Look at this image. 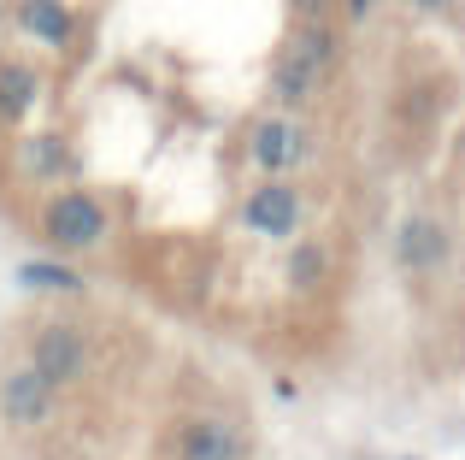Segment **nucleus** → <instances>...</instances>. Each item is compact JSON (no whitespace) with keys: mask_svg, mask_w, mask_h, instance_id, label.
I'll return each instance as SVG.
<instances>
[{"mask_svg":"<svg viewBox=\"0 0 465 460\" xmlns=\"http://www.w3.org/2000/svg\"><path fill=\"white\" fill-rule=\"evenodd\" d=\"M419 6H430V12H436V6H448V0H419Z\"/></svg>","mask_w":465,"mask_h":460,"instance_id":"15","label":"nucleus"},{"mask_svg":"<svg viewBox=\"0 0 465 460\" xmlns=\"http://www.w3.org/2000/svg\"><path fill=\"white\" fill-rule=\"evenodd\" d=\"M18 284H24V289H59V295H77L83 277H77V272H65V265L30 260V265H18Z\"/></svg>","mask_w":465,"mask_h":460,"instance_id":"11","label":"nucleus"},{"mask_svg":"<svg viewBox=\"0 0 465 460\" xmlns=\"http://www.w3.org/2000/svg\"><path fill=\"white\" fill-rule=\"evenodd\" d=\"M248 160L260 165L265 177H277V172H289V165H307L312 142H307V130H295L289 118H260V125H253V142H248Z\"/></svg>","mask_w":465,"mask_h":460,"instance_id":"3","label":"nucleus"},{"mask_svg":"<svg viewBox=\"0 0 465 460\" xmlns=\"http://www.w3.org/2000/svg\"><path fill=\"white\" fill-rule=\"evenodd\" d=\"M248 225L260 230V236H289V230L301 225V195L289 184H277V177H272V184H260L248 195Z\"/></svg>","mask_w":465,"mask_h":460,"instance_id":"7","label":"nucleus"},{"mask_svg":"<svg viewBox=\"0 0 465 460\" xmlns=\"http://www.w3.org/2000/svg\"><path fill=\"white\" fill-rule=\"evenodd\" d=\"M365 6H371V0H348V12H353V18H365Z\"/></svg>","mask_w":465,"mask_h":460,"instance_id":"14","label":"nucleus"},{"mask_svg":"<svg viewBox=\"0 0 465 460\" xmlns=\"http://www.w3.org/2000/svg\"><path fill=\"white\" fill-rule=\"evenodd\" d=\"M324 59H330V35L301 30L295 42H289V54L277 59V71H272L277 95H283V101H307L318 89V77H324Z\"/></svg>","mask_w":465,"mask_h":460,"instance_id":"2","label":"nucleus"},{"mask_svg":"<svg viewBox=\"0 0 465 460\" xmlns=\"http://www.w3.org/2000/svg\"><path fill=\"white\" fill-rule=\"evenodd\" d=\"M312 277H324V254H318V248H295V289H307Z\"/></svg>","mask_w":465,"mask_h":460,"instance_id":"13","label":"nucleus"},{"mask_svg":"<svg viewBox=\"0 0 465 460\" xmlns=\"http://www.w3.org/2000/svg\"><path fill=\"white\" fill-rule=\"evenodd\" d=\"M35 65H18V59H0V118L6 125H18L24 113L35 106Z\"/></svg>","mask_w":465,"mask_h":460,"instance_id":"9","label":"nucleus"},{"mask_svg":"<svg viewBox=\"0 0 465 460\" xmlns=\"http://www.w3.org/2000/svg\"><path fill=\"white\" fill-rule=\"evenodd\" d=\"M24 165H30V172H42V177H54V172H65V142L59 136H35L30 148H24Z\"/></svg>","mask_w":465,"mask_h":460,"instance_id":"12","label":"nucleus"},{"mask_svg":"<svg viewBox=\"0 0 465 460\" xmlns=\"http://www.w3.org/2000/svg\"><path fill=\"white\" fill-rule=\"evenodd\" d=\"M0 414H6L12 425H24V431L42 425V419L54 414V384H47L35 366H18L6 384H0Z\"/></svg>","mask_w":465,"mask_h":460,"instance_id":"6","label":"nucleus"},{"mask_svg":"<svg viewBox=\"0 0 465 460\" xmlns=\"http://www.w3.org/2000/svg\"><path fill=\"white\" fill-rule=\"evenodd\" d=\"M395 254H401V265H407V272H436V265L454 254V236H448L442 219L412 213V219L401 225V236H395Z\"/></svg>","mask_w":465,"mask_h":460,"instance_id":"5","label":"nucleus"},{"mask_svg":"<svg viewBox=\"0 0 465 460\" xmlns=\"http://www.w3.org/2000/svg\"><path fill=\"white\" fill-rule=\"evenodd\" d=\"M18 30L35 35L42 47H65L77 35V12L65 0H18Z\"/></svg>","mask_w":465,"mask_h":460,"instance_id":"8","label":"nucleus"},{"mask_svg":"<svg viewBox=\"0 0 465 460\" xmlns=\"http://www.w3.org/2000/svg\"><path fill=\"white\" fill-rule=\"evenodd\" d=\"M236 455H242V443L230 425H194L189 443H183V460H236Z\"/></svg>","mask_w":465,"mask_h":460,"instance_id":"10","label":"nucleus"},{"mask_svg":"<svg viewBox=\"0 0 465 460\" xmlns=\"http://www.w3.org/2000/svg\"><path fill=\"white\" fill-rule=\"evenodd\" d=\"M42 230H47L54 248L83 254V248H94V242L106 236V207L94 195H54L42 207Z\"/></svg>","mask_w":465,"mask_h":460,"instance_id":"1","label":"nucleus"},{"mask_svg":"<svg viewBox=\"0 0 465 460\" xmlns=\"http://www.w3.org/2000/svg\"><path fill=\"white\" fill-rule=\"evenodd\" d=\"M83 360H89V343H83V331H71V325H47V331H35L30 343V366L42 372L47 384H71L83 378Z\"/></svg>","mask_w":465,"mask_h":460,"instance_id":"4","label":"nucleus"}]
</instances>
